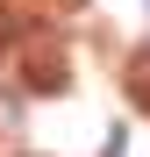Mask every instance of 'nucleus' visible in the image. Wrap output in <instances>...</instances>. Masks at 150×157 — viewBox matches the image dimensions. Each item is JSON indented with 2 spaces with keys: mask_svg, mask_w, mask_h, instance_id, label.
I'll list each match as a JSON object with an SVG mask.
<instances>
[{
  "mask_svg": "<svg viewBox=\"0 0 150 157\" xmlns=\"http://www.w3.org/2000/svg\"><path fill=\"white\" fill-rule=\"evenodd\" d=\"M29 86H36V93H64V57H57V43H36V50H29Z\"/></svg>",
  "mask_w": 150,
  "mask_h": 157,
  "instance_id": "obj_1",
  "label": "nucleus"
},
{
  "mask_svg": "<svg viewBox=\"0 0 150 157\" xmlns=\"http://www.w3.org/2000/svg\"><path fill=\"white\" fill-rule=\"evenodd\" d=\"M7 43H14V14L0 7V50H7Z\"/></svg>",
  "mask_w": 150,
  "mask_h": 157,
  "instance_id": "obj_3",
  "label": "nucleus"
},
{
  "mask_svg": "<svg viewBox=\"0 0 150 157\" xmlns=\"http://www.w3.org/2000/svg\"><path fill=\"white\" fill-rule=\"evenodd\" d=\"M121 86H129V107L150 114V50H136V57H129V78H121Z\"/></svg>",
  "mask_w": 150,
  "mask_h": 157,
  "instance_id": "obj_2",
  "label": "nucleus"
}]
</instances>
